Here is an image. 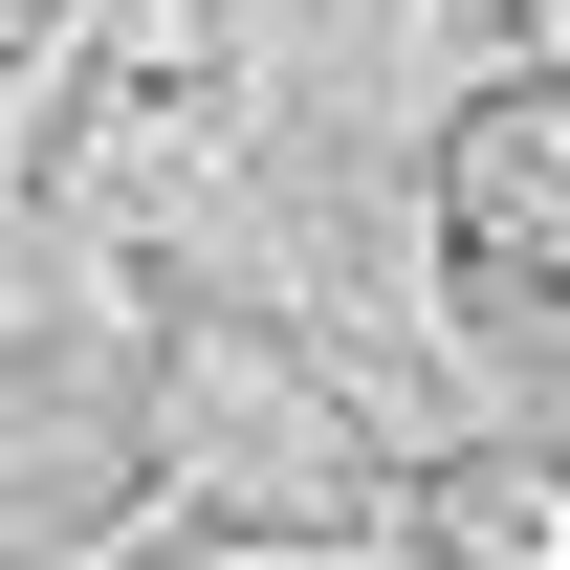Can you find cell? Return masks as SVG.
I'll use <instances>...</instances> for the list:
<instances>
[{"label": "cell", "instance_id": "1", "mask_svg": "<svg viewBox=\"0 0 570 570\" xmlns=\"http://www.w3.org/2000/svg\"><path fill=\"white\" fill-rule=\"evenodd\" d=\"M154 439H176V483H352L373 439H352V395H307L285 352H176V395H154Z\"/></svg>", "mask_w": 570, "mask_h": 570}, {"label": "cell", "instance_id": "2", "mask_svg": "<svg viewBox=\"0 0 570 570\" xmlns=\"http://www.w3.org/2000/svg\"><path fill=\"white\" fill-rule=\"evenodd\" d=\"M439 219H461L483 264L570 285V88H504V110H461V132H439Z\"/></svg>", "mask_w": 570, "mask_h": 570}, {"label": "cell", "instance_id": "3", "mask_svg": "<svg viewBox=\"0 0 570 570\" xmlns=\"http://www.w3.org/2000/svg\"><path fill=\"white\" fill-rule=\"evenodd\" d=\"M395 527H417L439 570H570V461H439Z\"/></svg>", "mask_w": 570, "mask_h": 570}]
</instances>
